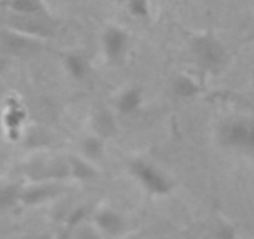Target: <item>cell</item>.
Masks as SVG:
<instances>
[{"label": "cell", "mask_w": 254, "mask_h": 239, "mask_svg": "<svg viewBox=\"0 0 254 239\" xmlns=\"http://www.w3.org/2000/svg\"><path fill=\"white\" fill-rule=\"evenodd\" d=\"M190 49L196 65L204 72L217 74L227 61V50L223 43L212 33L192 39Z\"/></svg>", "instance_id": "cell-1"}, {"label": "cell", "mask_w": 254, "mask_h": 239, "mask_svg": "<svg viewBox=\"0 0 254 239\" xmlns=\"http://www.w3.org/2000/svg\"><path fill=\"white\" fill-rule=\"evenodd\" d=\"M217 138L223 147L238 151L254 150V120L228 119L219 125Z\"/></svg>", "instance_id": "cell-2"}, {"label": "cell", "mask_w": 254, "mask_h": 239, "mask_svg": "<svg viewBox=\"0 0 254 239\" xmlns=\"http://www.w3.org/2000/svg\"><path fill=\"white\" fill-rule=\"evenodd\" d=\"M128 170L148 193L165 196L172 191L173 184L170 178L156 166L142 158L131 160L128 162Z\"/></svg>", "instance_id": "cell-3"}, {"label": "cell", "mask_w": 254, "mask_h": 239, "mask_svg": "<svg viewBox=\"0 0 254 239\" xmlns=\"http://www.w3.org/2000/svg\"><path fill=\"white\" fill-rule=\"evenodd\" d=\"M0 45L6 53L15 56L33 55L43 48L41 39L11 29H6L0 34Z\"/></svg>", "instance_id": "cell-4"}, {"label": "cell", "mask_w": 254, "mask_h": 239, "mask_svg": "<svg viewBox=\"0 0 254 239\" xmlns=\"http://www.w3.org/2000/svg\"><path fill=\"white\" fill-rule=\"evenodd\" d=\"M130 36L119 26H109L102 34V49L106 59L116 62L121 60L128 46Z\"/></svg>", "instance_id": "cell-5"}, {"label": "cell", "mask_w": 254, "mask_h": 239, "mask_svg": "<svg viewBox=\"0 0 254 239\" xmlns=\"http://www.w3.org/2000/svg\"><path fill=\"white\" fill-rule=\"evenodd\" d=\"M61 192L60 187L55 184H35V186L21 188L19 193V202L26 206H36L55 198Z\"/></svg>", "instance_id": "cell-6"}, {"label": "cell", "mask_w": 254, "mask_h": 239, "mask_svg": "<svg viewBox=\"0 0 254 239\" xmlns=\"http://www.w3.org/2000/svg\"><path fill=\"white\" fill-rule=\"evenodd\" d=\"M97 228L109 236H117L125 229V219L112 209H102L97 212L94 218Z\"/></svg>", "instance_id": "cell-7"}, {"label": "cell", "mask_w": 254, "mask_h": 239, "mask_svg": "<svg viewBox=\"0 0 254 239\" xmlns=\"http://www.w3.org/2000/svg\"><path fill=\"white\" fill-rule=\"evenodd\" d=\"M92 128L95 135L106 140L117 132V122L111 112L105 109H100L92 117Z\"/></svg>", "instance_id": "cell-8"}, {"label": "cell", "mask_w": 254, "mask_h": 239, "mask_svg": "<svg viewBox=\"0 0 254 239\" xmlns=\"http://www.w3.org/2000/svg\"><path fill=\"white\" fill-rule=\"evenodd\" d=\"M143 101V95L138 87H128L120 94L116 100V107L119 112L124 115L135 114L141 107Z\"/></svg>", "instance_id": "cell-9"}, {"label": "cell", "mask_w": 254, "mask_h": 239, "mask_svg": "<svg viewBox=\"0 0 254 239\" xmlns=\"http://www.w3.org/2000/svg\"><path fill=\"white\" fill-rule=\"evenodd\" d=\"M172 91L180 99H192L202 91V87L190 75L180 74L172 80Z\"/></svg>", "instance_id": "cell-10"}, {"label": "cell", "mask_w": 254, "mask_h": 239, "mask_svg": "<svg viewBox=\"0 0 254 239\" xmlns=\"http://www.w3.org/2000/svg\"><path fill=\"white\" fill-rule=\"evenodd\" d=\"M67 166H69V176L79 181H91L97 176V171L91 165V161L85 157L71 156L67 161Z\"/></svg>", "instance_id": "cell-11"}, {"label": "cell", "mask_w": 254, "mask_h": 239, "mask_svg": "<svg viewBox=\"0 0 254 239\" xmlns=\"http://www.w3.org/2000/svg\"><path fill=\"white\" fill-rule=\"evenodd\" d=\"M81 152L89 161H100L105 156V138L97 135H90L81 141Z\"/></svg>", "instance_id": "cell-12"}, {"label": "cell", "mask_w": 254, "mask_h": 239, "mask_svg": "<svg viewBox=\"0 0 254 239\" xmlns=\"http://www.w3.org/2000/svg\"><path fill=\"white\" fill-rule=\"evenodd\" d=\"M9 8L19 15H48L43 0H10Z\"/></svg>", "instance_id": "cell-13"}, {"label": "cell", "mask_w": 254, "mask_h": 239, "mask_svg": "<svg viewBox=\"0 0 254 239\" xmlns=\"http://www.w3.org/2000/svg\"><path fill=\"white\" fill-rule=\"evenodd\" d=\"M64 65L70 76L75 80H82L87 75V62L80 54L70 53L64 58Z\"/></svg>", "instance_id": "cell-14"}, {"label": "cell", "mask_w": 254, "mask_h": 239, "mask_svg": "<svg viewBox=\"0 0 254 239\" xmlns=\"http://www.w3.org/2000/svg\"><path fill=\"white\" fill-rule=\"evenodd\" d=\"M20 188L14 184H6L0 187V209L10 208L14 203L19 202Z\"/></svg>", "instance_id": "cell-15"}, {"label": "cell", "mask_w": 254, "mask_h": 239, "mask_svg": "<svg viewBox=\"0 0 254 239\" xmlns=\"http://www.w3.org/2000/svg\"><path fill=\"white\" fill-rule=\"evenodd\" d=\"M126 4L131 15L136 16V18L145 19L150 14L148 0H126Z\"/></svg>", "instance_id": "cell-16"}, {"label": "cell", "mask_w": 254, "mask_h": 239, "mask_svg": "<svg viewBox=\"0 0 254 239\" xmlns=\"http://www.w3.org/2000/svg\"><path fill=\"white\" fill-rule=\"evenodd\" d=\"M247 41H254V23L252 25L251 30H249L248 36H247Z\"/></svg>", "instance_id": "cell-17"}, {"label": "cell", "mask_w": 254, "mask_h": 239, "mask_svg": "<svg viewBox=\"0 0 254 239\" xmlns=\"http://www.w3.org/2000/svg\"><path fill=\"white\" fill-rule=\"evenodd\" d=\"M115 1H117V3H119V4L126 3V0H115Z\"/></svg>", "instance_id": "cell-18"}, {"label": "cell", "mask_w": 254, "mask_h": 239, "mask_svg": "<svg viewBox=\"0 0 254 239\" xmlns=\"http://www.w3.org/2000/svg\"><path fill=\"white\" fill-rule=\"evenodd\" d=\"M0 122H1V111H0Z\"/></svg>", "instance_id": "cell-19"}]
</instances>
